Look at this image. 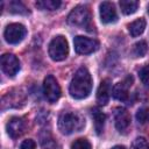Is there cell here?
Masks as SVG:
<instances>
[{
    "label": "cell",
    "mask_w": 149,
    "mask_h": 149,
    "mask_svg": "<svg viewBox=\"0 0 149 149\" xmlns=\"http://www.w3.org/2000/svg\"><path fill=\"white\" fill-rule=\"evenodd\" d=\"M112 94L115 99L125 101L128 98V85L126 83H118L112 88Z\"/></svg>",
    "instance_id": "15"
},
{
    "label": "cell",
    "mask_w": 149,
    "mask_h": 149,
    "mask_svg": "<svg viewBox=\"0 0 149 149\" xmlns=\"http://www.w3.org/2000/svg\"><path fill=\"white\" fill-rule=\"evenodd\" d=\"M26 127H27L26 121H24L22 118H19V116H13L12 119L8 120V122H7V125H6L7 133H8V135H9L12 139H17V137H20V136L24 133Z\"/></svg>",
    "instance_id": "9"
},
{
    "label": "cell",
    "mask_w": 149,
    "mask_h": 149,
    "mask_svg": "<svg viewBox=\"0 0 149 149\" xmlns=\"http://www.w3.org/2000/svg\"><path fill=\"white\" fill-rule=\"evenodd\" d=\"M148 50V47H147V43L144 41H140L137 43L134 44V48H133V54L136 56V57H142L146 55Z\"/></svg>",
    "instance_id": "19"
},
{
    "label": "cell",
    "mask_w": 149,
    "mask_h": 149,
    "mask_svg": "<svg viewBox=\"0 0 149 149\" xmlns=\"http://www.w3.org/2000/svg\"><path fill=\"white\" fill-rule=\"evenodd\" d=\"M92 118H93V123H94L95 132H97V134H100L104 129L106 116L99 108H93L92 109Z\"/></svg>",
    "instance_id": "14"
},
{
    "label": "cell",
    "mask_w": 149,
    "mask_h": 149,
    "mask_svg": "<svg viewBox=\"0 0 149 149\" xmlns=\"http://www.w3.org/2000/svg\"><path fill=\"white\" fill-rule=\"evenodd\" d=\"M119 5H120L122 13L126 15L135 13L139 8V1H134V0H121Z\"/></svg>",
    "instance_id": "16"
},
{
    "label": "cell",
    "mask_w": 149,
    "mask_h": 149,
    "mask_svg": "<svg viewBox=\"0 0 149 149\" xmlns=\"http://www.w3.org/2000/svg\"><path fill=\"white\" fill-rule=\"evenodd\" d=\"M136 119L140 123H146L149 121V108L148 107H142L137 111L136 113Z\"/></svg>",
    "instance_id": "21"
},
{
    "label": "cell",
    "mask_w": 149,
    "mask_h": 149,
    "mask_svg": "<svg viewBox=\"0 0 149 149\" xmlns=\"http://www.w3.org/2000/svg\"><path fill=\"white\" fill-rule=\"evenodd\" d=\"M68 22L71 26H76V27H79L81 29H86L88 31L94 30L91 12H90L87 6H77V7H74L68 16Z\"/></svg>",
    "instance_id": "3"
},
{
    "label": "cell",
    "mask_w": 149,
    "mask_h": 149,
    "mask_svg": "<svg viewBox=\"0 0 149 149\" xmlns=\"http://www.w3.org/2000/svg\"><path fill=\"white\" fill-rule=\"evenodd\" d=\"M74 50L80 55H88L98 50L99 42L95 38H88L85 36H76L73 40Z\"/></svg>",
    "instance_id": "6"
},
{
    "label": "cell",
    "mask_w": 149,
    "mask_h": 149,
    "mask_svg": "<svg viewBox=\"0 0 149 149\" xmlns=\"http://www.w3.org/2000/svg\"><path fill=\"white\" fill-rule=\"evenodd\" d=\"M92 88V78L86 68H80L76 71L69 87L70 95L74 99H84L88 97Z\"/></svg>",
    "instance_id": "1"
},
{
    "label": "cell",
    "mask_w": 149,
    "mask_h": 149,
    "mask_svg": "<svg viewBox=\"0 0 149 149\" xmlns=\"http://www.w3.org/2000/svg\"><path fill=\"white\" fill-rule=\"evenodd\" d=\"M8 9L10 13H14V14H28L29 13L27 7L20 1H10Z\"/></svg>",
    "instance_id": "18"
},
{
    "label": "cell",
    "mask_w": 149,
    "mask_h": 149,
    "mask_svg": "<svg viewBox=\"0 0 149 149\" xmlns=\"http://www.w3.org/2000/svg\"><path fill=\"white\" fill-rule=\"evenodd\" d=\"M133 149H149V143L144 137H136L133 142Z\"/></svg>",
    "instance_id": "22"
},
{
    "label": "cell",
    "mask_w": 149,
    "mask_h": 149,
    "mask_svg": "<svg viewBox=\"0 0 149 149\" xmlns=\"http://www.w3.org/2000/svg\"><path fill=\"white\" fill-rule=\"evenodd\" d=\"M61 5L62 2L59 0H38L36 2V7L42 10H55Z\"/></svg>",
    "instance_id": "17"
},
{
    "label": "cell",
    "mask_w": 149,
    "mask_h": 149,
    "mask_svg": "<svg viewBox=\"0 0 149 149\" xmlns=\"http://www.w3.org/2000/svg\"><path fill=\"white\" fill-rule=\"evenodd\" d=\"M85 126L84 118L76 112H63L58 118V129L64 135L80 132Z\"/></svg>",
    "instance_id": "2"
},
{
    "label": "cell",
    "mask_w": 149,
    "mask_h": 149,
    "mask_svg": "<svg viewBox=\"0 0 149 149\" xmlns=\"http://www.w3.org/2000/svg\"><path fill=\"white\" fill-rule=\"evenodd\" d=\"M43 93L44 97L50 102H56L61 97V87L56 80V78L51 74L47 76L43 81Z\"/></svg>",
    "instance_id": "7"
},
{
    "label": "cell",
    "mask_w": 149,
    "mask_h": 149,
    "mask_svg": "<svg viewBox=\"0 0 149 149\" xmlns=\"http://www.w3.org/2000/svg\"><path fill=\"white\" fill-rule=\"evenodd\" d=\"M69 55V45L68 41L64 36L58 35L54 37L49 44V56L52 61L61 62L65 59Z\"/></svg>",
    "instance_id": "4"
},
{
    "label": "cell",
    "mask_w": 149,
    "mask_h": 149,
    "mask_svg": "<svg viewBox=\"0 0 149 149\" xmlns=\"http://www.w3.org/2000/svg\"><path fill=\"white\" fill-rule=\"evenodd\" d=\"M139 76H140L141 81H142L144 85L149 86V64L144 65V66H143V68L140 70Z\"/></svg>",
    "instance_id": "23"
},
{
    "label": "cell",
    "mask_w": 149,
    "mask_h": 149,
    "mask_svg": "<svg viewBox=\"0 0 149 149\" xmlns=\"http://www.w3.org/2000/svg\"><path fill=\"white\" fill-rule=\"evenodd\" d=\"M144 28H146V20H144L143 17H140V19L133 21L130 24H128L129 34H130L133 37L140 36V35L144 31Z\"/></svg>",
    "instance_id": "13"
},
{
    "label": "cell",
    "mask_w": 149,
    "mask_h": 149,
    "mask_svg": "<svg viewBox=\"0 0 149 149\" xmlns=\"http://www.w3.org/2000/svg\"><path fill=\"white\" fill-rule=\"evenodd\" d=\"M71 149H92V147L86 139H77L72 142Z\"/></svg>",
    "instance_id": "20"
},
{
    "label": "cell",
    "mask_w": 149,
    "mask_h": 149,
    "mask_svg": "<svg viewBox=\"0 0 149 149\" xmlns=\"http://www.w3.org/2000/svg\"><path fill=\"white\" fill-rule=\"evenodd\" d=\"M114 120L115 127L120 133H126V130L130 126V115L126 108L118 107L114 112Z\"/></svg>",
    "instance_id": "10"
},
{
    "label": "cell",
    "mask_w": 149,
    "mask_h": 149,
    "mask_svg": "<svg viewBox=\"0 0 149 149\" xmlns=\"http://www.w3.org/2000/svg\"><path fill=\"white\" fill-rule=\"evenodd\" d=\"M111 93H112V84H111V80L106 78V79L101 80V83L98 87V91H97L98 102L100 105H106L109 100Z\"/></svg>",
    "instance_id": "12"
},
{
    "label": "cell",
    "mask_w": 149,
    "mask_h": 149,
    "mask_svg": "<svg viewBox=\"0 0 149 149\" xmlns=\"http://www.w3.org/2000/svg\"><path fill=\"white\" fill-rule=\"evenodd\" d=\"M100 20L102 23H113L118 20V14L114 5L109 1H104L100 3Z\"/></svg>",
    "instance_id": "11"
},
{
    "label": "cell",
    "mask_w": 149,
    "mask_h": 149,
    "mask_svg": "<svg viewBox=\"0 0 149 149\" xmlns=\"http://www.w3.org/2000/svg\"><path fill=\"white\" fill-rule=\"evenodd\" d=\"M112 149H126L123 146H114Z\"/></svg>",
    "instance_id": "25"
},
{
    "label": "cell",
    "mask_w": 149,
    "mask_h": 149,
    "mask_svg": "<svg viewBox=\"0 0 149 149\" xmlns=\"http://www.w3.org/2000/svg\"><path fill=\"white\" fill-rule=\"evenodd\" d=\"M0 63L2 71L9 77H14L20 70V62L13 54H3L1 56Z\"/></svg>",
    "instance_id": "8"
},
{
    "label": "cell",
    "mask_w": 149,
    "mask_h": 149,
    "mask_svg": "<svg viewBox=\"0 0 149 149\" xmlns=\"http://www.w3.org/2000/svg\"><path fill=\"white\" fill-rule=\"evenodd\" d=\"M148 14H149V6H148Z\"/></svg>",
    "instance_id": "26"
},
{
    "label": "cell",
    "mask_w": 149,
    "mask_h": 149,
    "mask_svg": "<svg viewBox=\"0 0 149 149\" xmlns=\"http://www.w3.org/2000/svg\"><path fill=\"white\" fill-rule=\"evenodd\" d=\"M36 148V143L34 140L31 139H28V140H24L22 141V143L20 144V149H35Z\"/></svg>",
    "instance_id": "24"
},
{
    "label": "cell",
    "mask_w": 149,
    "mask_h": 149,
    "mask_svg": "<svg viewBox=\"0 0 149 149\" xmlns=\"http://www.w3.org/2000/svg\"><path fill=\"white\" fill-rule=\"evenodd\" d=\"M27 34V29L21 23H10L6 27L3 31V37L7 43L9 44H17L20 43Z\"/></svg>",
    "instance_id": "5"
}]
</instances>
